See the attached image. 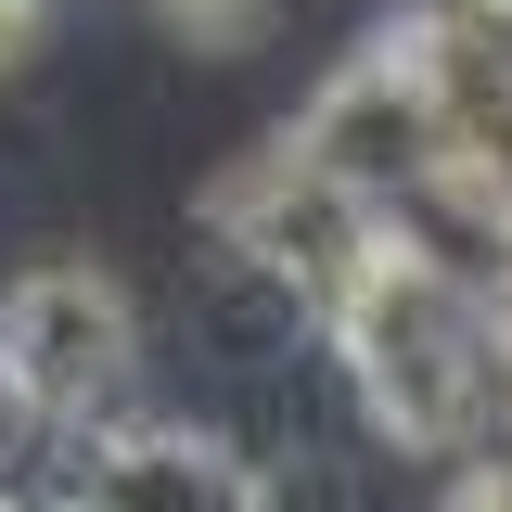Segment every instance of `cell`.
Returning <instances> with one entry per match:
<instances>
[{
	"label": "cell",
	"mask_w": 512,
	"mask_h": 512,
	"mask_svg": "<svg viewBox=\"0 0 512 512\" xmlns=\"http://www.w3.org/2000/svg\"><path fill=\"white\" fill-rule=\"evenodd\" d=\"M320 333H333V359H346V384H359L372 436L448 461V448L487 423V308H474V295L448 282V256L410 244L397 218H384L372 269L346 282V308L320 320Z\"/></svg>",
	"instance_id": "1"
},
{
	"label": "cell",
	"mask_w": 512,
	"mask_h": 512,
	"mask_svg": "<svg viewBox=\"0 0 512 512\" xmlns=\"http://www.w3.org/2000/svg\"><path fill=\"white\" fill-rule=\"evenodd\" d=\"M282 154H308L320 180H346L359 205H384V218H397V192L448 180V64H436V39H423V26L359 39V52L308 90V116L282 128Z\"/></svg>",
	"instance_id": "2"
},
{
	"label": "cell",
	"mask_w": 512,
	"mask_h": 512,
	"mask_svg": "<svg viewBox=\"0 0 512 512\" xmlns=\"http://www.w3.org/2000/svg\"><path fill=\"white\" fill-rule=\"evenodd\" d=\"M141 372V308L103 256H39L0 295V384L39 436H90Z\"/></svg>",
	"instance_id": "3"
},
{
	"label": "cell",
	"mask_w": 512,
	"mask_h": 512,
	"mask_svg": "<svg viewBox=\"0 0 512 512\" xmlns=\"http://www.w3.org/2000/svg\"><path fill=\"white\" fill-rule=\"evenodd\" d=\"M205 218H218V244L244 256L269 295H295L308 320L346 308V282H359V269H372V244H384V205H359L346 180H320L308 154H282V141L205 192Z\"/></svg>",
	"instance_id": "4"
},
{
	"label": "cell",
	"mask_w": 512,
	"mask_h": 512,
	"mask_svg": "<svg viewBox=\"0 0 512 512\" xmlns=\"http://www.w3.org/2000/svg\"><path fill=\"white\" fill-rule=\"evenodd\" d=\"M154 13H167L180 39H205V52H231V39H256V26H269V0H154Z\"/></svg>",
	"instance_id": "5"
},
{
	"label": "cell",
	"mask_w": 512,
	"mask_h": 512,
	"mask_svg": "<svg viewBox=\"0 0 512 512\" xmlns=\"http://www.w3.org/2000/svg\"><path fill=\"white\" fill-rule=\"evenodd\" d=\"M26 436H39V423H26V410H13V384H0V487H13V461H26Z\"/></svg>",
	"instance_id": "6"
}]
</instances>
